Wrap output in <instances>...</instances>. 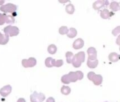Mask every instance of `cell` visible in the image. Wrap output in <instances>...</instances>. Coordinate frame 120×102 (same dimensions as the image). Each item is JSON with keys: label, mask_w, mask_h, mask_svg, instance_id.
<instances>
[{"label": "cell", "mask_w": 120, "mask_h": 102, "mask_svg": "<svg viewBox=\"0 0 120 102\" xmlns=\"http://www.w3.org/2000/svg\"><path fill=\"white\" fill-rule=\"evenodd\" d=\"M84 78V74L82 71L70 72L67 75H64L61 78V82L64 84H69L70 82H75L77 80H81Z\"/></svg>", "instance_id": "obj_1"}, {"label": "cell", "mask_w": 120, "mask_h": 102, "mask_svg": "<svg viewBox=\"0 0 120 102\" xmlns=\"http://www.w3.org/2000/svg\"><path fill=\"white\" fill-rule=\"evenodd\" d=\"M85 61V53L84 51H80L75 55H74L72 61V66L75 68H79L81 66L82 63Z\"/></svg>", "instance_id": "obj_2"}, {"label": "cell", "mask_w": 120, "mask_h": 102, "mask_svg": "<svg viewBox=\"0 0 120 102\" xmlns=\"http://www.w3.org/2000/svg\"><path fill=\"white\" fill-rule=\"evenodd\" d=\"M88 79L94 82L95 85H100L103 82V77L101 75H96L94 72H89L87 75Z\"/></svg>", "instance_id": "obj_3"}, {"label": "cell", "mask_w": 120, "mask_h": 102, "mask_svg": "<svg viewBox=\"0 0 120 102\" xmlns=\"http://www.w3.org/2000/svg\"><path fill=\"white\" fill-rule=\"evenodd\" d=\"M46 66L47 67H52V66H56V67H60L63 64V60H57L56 61L55 59H53L52 58L49 57L46 59L45 61Z\"/></svg>", "instance_id": "obj_4"}, {"label": "cell", "mask_w": 120, "mask_h": 102, "mask_svg": "<svg viewBox=\"0 0 120 102\" xmlns=\"http://www.w3.org/2000/svg\"><path fill=\"white\" fill-rule=\"evenodd\" d=\"M89 58L88 59L90 61H95L97 60V51L94 47H90L87 50Z\"/></svg>", "instance_id": "obj_5"}, {"label": "cell", "mask_w": 120, "mask_h": 102, "mask_svg": "<svg viewBox=\"0 0 120 102\" xmlns=\"http://www.w3.org/2000/svg\"><path fill=\"white\" fill-rule=\"evenodd\" d=\"M45 99L44 94L40 93L37 94L36 92L31 95V102H42Z\"/></svg>", "instance_id": "obj_6"}, {"label": "cell", "mask_w": 120, "mask_h": 102, "mask_svg": "<svg viewBox=\"0 0 120 102\" xmlns=\"http://www.w3.org/2000/svg\"><path fill=\"white\" fill-rule=\"evenodd\" d=\"M108 1H96L94 4H93V8L95 10H100L102 7L107 6L108 4Z\"/></svg>", "instance_id": "obj_7"}, {"label": "cell", "mask_w": 120, "mask_h": 102, "mask_svg": "<svg viewBox=\"0 0 120 102\" xmlns=\"http://www.w3.org/2000/svg\"><path fill=\"white\" fill-rule=\"evenodd\" d=\"M84 40L81 38H78L73 42L72 47L75 49H79L84 47Z\"/></svg>", "instance_id": "obj_8"}, {"label": "cell", "mask_w": 120, "mask_h": 102, "mask_svg": "<svg viewBox=\"0 0 120 102\" xmlns=\"http://www.w3.org/2000/svg\"><path fill=\"white\" fill-rule=\"evenodd\" d=\"M108 59H109V61L111 62H117L120 59V56L118 54L115 52H112L109 54Z\"/></svg>", "instance_id": "obj_9"}, {"label": "cell", "mask_w": 120, "mask_h": 102, "mask_svg": "<svg viewBox=\"0 0 120 102\" xmlns=\"http://www.w3.org/2000/svg\"><path fill=\"white\" fill-rule=\"evenodd\" d=\"M111 16H112L111 12H110L109 10L107 9V8H104V9L102 10L101 12V18H103V19H108V18H109Z\"/></svg>", "instance_id": "obj_10"}, {"label": "cell", "mask_w": 120, "mask_h": 102, "mask_svg": "<svg viewBox=\"0 0 120 102\" xmlns=\"http://www.w3.org/2000/svg\"><path fill=\"white\" fill-rule=\"evenodd\" d=\"M11 91V87L9 86V85H7L4 87H3L1 91H0V93L3 96V97H6V95H8Z\"/></svg>", "instance_id": "obj_11"}, {"label": "cell", "mask_w": 120, "mask_h": 102, "mask_svg": "<svg viewBox=\"0 0 120 102\" xmlns=\"http://www.w3.org/2000/svg\"><path fill=\"white\" fill-rule=\"evenodd\" d=\"M110 8L113 11H117L120 10V3L117 1H112L110 4Z\"/></svg>", "instance_id": "obj_12"}, {"label": "cell", "mask_w": 120, "mask_h": 102, "mask_svg": "<svg viewBox=\"0 0 120 102\" xmlns=\"http://www.w3.org/2000/svg\"><path fill=\"white\" fill-rule=\"evenodd\" d=\"M77 35V31L75 28L74 27H71L70 28L69 31H68V33L67 34L68 37H70V38H74L75 37H76Z\"/></svg>", "instance_id": "obj_13"}, {"label": "cell", "mask_w": 120, "mask_h": 102, "mask_svg": "<svg viewBox=\"0 0 120 102\" xmlns=\"http://www.w3.org/2000/svg\"><path fill=\"white\" fill-rule=\"evenodd\" d=\"M98 59L95 60V61H90L88 59V61H87V66L90 68H96L98 66Z\"/></svg>", "instance_id": "obj_14"}, {"label": "cell", "mask_w": 120, "mask_h": 102, "mask_svg": "<svg viewBox=\"0 0 120 102\" xmlns=\"http://www.w3.org/2000/svg\"><path fill=\"white\" fill-rule=\"evenodd\" d=\"M75 6L73 4H69L68 5H67L66 8H65V11L68 14H72L75 12Z\"/></svg>", "instance_id": "obj_15"}, {"label": "cell", "mask_w": 120, "mask_h": 102, "mask_svg": "<svg viewBox=\"0 0 120 102\" xmlns=\"http://www.w3.org/2000/svg\"><path fill=\"white\" fill-rule=\"evenodd\" d=\"M61 93L64 95H68L71 92V89L68 86H63L61 88Z\"/></svg>", "instance_id": "obj_16"}, {"label": "cell", "mask_w": 120, "mask_h": 102, "mask_svg": "<svg viewBox=\"0 0 120 102\" xmlns=\"http://www.w3.org/2000/svg\"><path fill=\"white\" fill-rule=\"evenodd\" d=\"M66 56V59H67V63H72V58L74 56V54L71 51H68L65 54Z\"/></svg>", "instance_id": "obj_17"}, {"label": "cell", "mask_w": 120, "mask_h": 102, "mask_svg": "<svg viewBox=\"0 0 120 102\" xmlns=\"http://www.w3.org/2000/svg\"><path fill=\"white\" fill-rule=\"evenodd\" d=\"M56 51H57V48H56V45H54V44H51L48 48V51L51 54H54L56 52Z\"/></svg>", "instance_id": "obj_18"}, {"label": "cell", "mask_w": 120, "mask_h": 102, "mask_svg": "<svg viewBox=\"0 0 120 102\" xmlns=\"http://www.w3.org/2000/svg\"><path fill=\"white\" fill-rule=\"evenodd\" d=\"M68 28L66 27V26H62L61 27H60L59 29V33L60 35H65V34H68Z\"/></svg>", "instance_id": "obj_19"}, {"label": "cell", "mask_w": 120, "mask_h": 102, "mask_svg": "<svg viewBox=\"0 0 120 102\" xmlns=\"http://www.w3.org/2000/svg\"><path fill=\"white\" fill-rule=\"evenodd\" d=\"M112 33L114 36H117L119 34H120V26H117L115 29H113L112 31Z\"/></svg>", "instance_id": "obj_20"}, {"label": "cell", "mask_w": 120, "mask_h": 102, "mask_svg": "<svg viewBox=\"0 0 120 102\" xmlns=\"http://www.w3.org/2000/svg\"><path fill=\"white\" fill-rule=\"evenodd\" d=\"M46 102H55V99H54L53 97H49V98L47 99Z\"/></svg>", "instance_id": "obj_21"}, {"label": "cell", "mask_w": 120, "mask_h": 102, "mask_svg": "<svg viewBox=\"0 0 120 102\" xmlns=\"http://www.w3.org/2000/svg\"><path fill=\"white\" fill-rule=\"evenodd\" d=\"M116 43H117V44H118V45L120 46V35L118 36V37H117V39L116 40Z\"/></svg>", "instance_id": "obj_22"}, {"label": "cell", "mask_w": 120, "mask_h": 102, "mask_svg": "<svg viewBox=\"0 0 120 102\" xmlns=\"http://www.w3.org/2000/svg\"><path fill=\"white\" fill-rule=\"evenodd\" d=\"M67 1H60V2H62V3H65Z\"/></svg>", "instance_id": "obj_23"}, {"label": "cell", "mask_w": 120, "mask_h": 102, "mask_svg": "<svg viewBox=\"0 0 120 102\" xmlns=\"http://www.w3.org/2000/svg\"></svg>", "instance_id": "obj_24"}, {"label": "cell", "mask_w": 120, "mask_h": 102, "mask_svg": "<svg viewBox=\"0 0 120 102\" xmlns=\"http://www.w3.org/2000/svg\"></svg>", "instance_id": "obj_25"}]
</instances>
